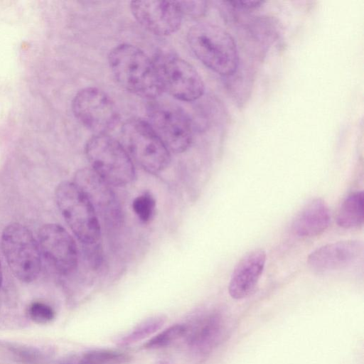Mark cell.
I'll use <instances>...</instances> for the list:
<instances>
[{
	"label": "cell",
	"instance_id": "cell-1",
	"mask_svg": "<svg viewBox=\"0 0 364 364\" xmlns=\"http://www.w3.org/2000/svg\"><path fill=\"white\" fill-rule=\"evenodd\" d=\"M108 61L114 79L127 91L149 100L164 92L154 60L139 48L119 45L110 51Z\"/></svg>",
	"mask_w": 364,
	"mask_h": 364
},
{
	"label": "cell",
	"instance_id": "cell-2",
	"mask_svg": "<svg viewBox=\"0 0 364 364\" xmlns=\"http://www.w3.org/2000/svg\"><path fill=\"white\" fill-rule=\"evenodd\" d=\"M187 39L195 55L209 69L225 76L235 73L238 65L237 46L223 28L200 23L190 28Z\"/></svg>",
	"mask_w": 364,
	"mask_h": 364
},
{
	"label": "cell",
	"instance_id": "cell-3",
	"mask_svg": "<svg viewBox=\"0 0 364 364\" xmlns=\"http://www.w3.org/2000/svg\"><path fill=\"white\" fill-rule=\"evenodd\" d=\"M85 154L91 168L110 186H125L134 178V168L127 150L107 134L90 138Z\"/></svg>",
	"mask_w": 364,
	"mask_h": 364
},
{
	"label": "cell",
	"instance_id": "cell-4",
	"mask_svg": "<svg viewBox=\"0 0 364 364\" xmlns=\"http://www.w3.org/2000/svg\"><path fill=\"white\" fill-rule=\"evenodd\" d=\"M58 207L65 222L84 244L92 245L100 237V225L92 205L73 183L63 181L55 190Z\"/></svg>",
	"mask_w": 364,
	"mask_h": 364
},
{
	"label": "cell",
	"instance_id": "cell-5",
	"mask_svg": "<svg viewBox=\"0 0 364 364\" xmlns=\"http://www.w3.org/2000/svg\"><path fill=\"white\" fill-rule=\"evenodd\" d=\"M2 252L14 275L20 281L31 282L41 271L38 243L24 225L14 223L7 225L1 237Z\"/></svg>",
	"mask_w": 364,
	"mask_h": 364
},
{
	"label": "cell",
	"instance_id": "cell-6",
	"mask_svg": "<svg viewBox=\"0 0 364 364\" xmlns=\"http://www.w3.org/2000/svg\"><path fill=\"white\" fill-rule=\"evenodd\" d=\"M122 136L134 160L146 171L159 173L170 162V151L147 121L127 120L122 127Z\"/></svg>",
	"mask_w": 364,
	"mask_h": 364
},
{
	"label": "cell",
	"instance_id": "cell-7",
	"mask_svg": "<svg viewBox=\"0 0 364 364\" xmlns=\"http://www.w3.org/2000/svg\"><path fill=\"white\" fill-rule=\"evenodd\" d=\"M149 124L166 146L175 153L185 151L193 140L190 119L178 107L154 102L148 107Z\"/></svg>",
	"mask_w": 364,
	"mask_h": 364
},
{
	"label": "cell",
	"instance_id": "cell-8",
	"mask_svg": "<svg viewBox=\"0 0 364 364\" xmlns=\"http://www.w3.org/2000/svg\"><path fill=\"white\" fill-rule=\"evenodd\" d=\"M78 121L95 134H107L119 122V112L112 99L102 90L92 87L80 90L72 102Z\"/></svg>",
	"mask_w": 364,
	"mask_h": 364
},
{
	"label": "cell",
	"instance_id": "cell-9",
	"mask_svg": "<svg viewBox=\"0 0 364 364\" xmlns=\"http://www.w3.org/2000/svg\"><path fill=\"white\" fill-rule=\"evenodd\" d=\"M164 91L186 102L200 98L205 90L197 70L187 61L171 54H164L154 60Z\"/></svg>",
	"mask_w": 364,
	"mask_h": 364
},
{
	"label": "cell",
	"instance_id": "cell-10",
	"mask_svg": "<svg viewBox=\"0 0 364 364\" xmlns=\"http://www.w3.org/2000/svg\"><path fill=\"white\" fill-rule=\"evenodd\" d=\"M41 253L59 274H68L77 265V249L70 233L58 224L43 225L38 232Z\"/></svg>",
	"mask_w": 364,
	"mask_h": 364
},
{
	"label": "cell",
	"instance_id": "cell-11",
	"mask_svg": "<svg viewBox=\"0 0 364 364\" xmlns=\"http://www.w3.org/2000/svg\"><path fill=\"white\" fill-rule=\"evenodd\" d=\"M131 11L138 23L149 32L168 36L181 26L183 16L180 1H133Z\"/></svg>",
	"mask_w": 364,
	"mask_h": 364
},
{
	"label": "cell",
	"instance_id": "cell-12",
	"mask_svg": "<svg viewBox=\"0 0 364 364\" xmlns=\"http://www.w3.org/2000/svg\"><path fill=\"white\" fill-rule=\"evenodd\" d=\"M90 200L97 214L118 221L119 208L111 186L91 168L78 170L73 181Z\"/></svg>",
	"mask_w": 364,
	"mask_h": 364
},
{
	"label": "cell",
	"instance_id": "cell-13",
	"mask_svg": "<svg viewBox=\"0 0 364 364\" xmlns=\"http://www.w3.org/2000/svg\"><path fill=\"white\" fill-rule=\"evenodd\" d=\"M186 343L190 350L199 355L208 353L219 343L224 331L222 316L215 311L203 312L189 324H185Z\"/></svg>",
	"mask_w": 364,
	"mask_h": 364
},
{
	"label": "cell",
	"instance_id": "cell-14",
	"mask_svg": "<svg viewBox=\"0 0 364 364\" xmlns=\"http://www.w3.org/2000/svg\"><path fill=\"white\" fill-rule=\"evenodd\" d=\"M363 245L358 240H344L329 243L317 248L308 257L310 267L318 272H326L347 267L362 254Z\"/></svg>",
	"mask_w": 364,
	"mask_h": 364
},
{
	"label": "cell",
	"instance_id": "cell-15",
	"mask_svg": "<svg viewBox=\"0 0 364 364\" xmlns=\"http://www.w3.org/2000/svg\"><path fill=\"white\" fill-rule=\"evenodd\" d=\"M266 262V253L262 249L246 253L235 267L229 283L230 296L235 299L247 296L259 281Z\"/></svg>",
	"mask_w": 364,
	"mask_h": 364
},
{
	"label": "cell",
	"instance_id": "cell-16",
	"mask_svg": "<svg viewBox=\"0 0 364 364\" xmlns=\"http://www.w3.org/2000/svg\"><path fill=\"white\" fill-rule=\"evenodd\" d=\"M331 222L328 206L321 198L308 202L297 213L292 223V231L299 237H311L325 231Z\"/></svg>",
	"mask_w": 364,
	"mask_h": 364
},
{
	"label": "cell",
	"instance_id": "cell-17",
	"mask_svg": "<svg viewBox=\"0 0 364 364\" xmlns=\"http://www.w3.org/2000/svg\"><path fill=\"white\" fill-rule=\"evenodd\" d=\"M364 220V193L356 191L343 201L336 218L337 224L345 229L361 226Z\"/></svg>",
	"mask_w": 364,
	"mask_h": 364
},
{
	"label": "cell",
	"instance_id": "cell-18",
	"mask_svg": "<svg viewBox=\"0 0 364 364\" xmlns=\"http://www.w3.org/2000/svg\"><path fill=\"white\" fill-rule=\"evenodd\" d=\"M166 321V316L162 314L149 317L132 330L116 339V344L127 346L150 336L159 330Z\"/></svg>",
	"mask_w": 364,
	"mask_h": 364
},
{
	"label": "cell",
	"instance_id": "cell-19",
	"mask_svg": "<svg viewBox=\"0 0 364 364\" xmlns=\"http://www.w3.org/2000/svg\"><path fill=\"white\" fill-rule=\"evenodd\" d=\"M132 359L127 353L109 349H92L73 358L68 364H125Z\"/></svg>",
	"mask_w": 364,
	"mask_h": 364
},
{
	"label": "cell",
	"instance_id": "cell-20",
	"mask_svg": "<svg viewBox=\"0 0 364 364\" xmlns=\"http://www.w3.org/2000/svg\"><path fill=\"white\" fill-rule=\"evenodd\" d=\"M185 324H175L159 333L143 346L145 349H159L168 346L174 341L185 336Z\"/></svg>",
	"mask_w": 364,
	"mask_h": 364
},
{
	"label": "cell",
	"instance_id": "cell-21",
	"mask_svg": "<svg viewBox=\"0 0 364 364\" xmlns=\"http://www.w3.org/2000/svg\"><path fill=\"white\" fill-rule=\"evenodd\" d=\"M156 202L154 197L149 192L144 193L134 198L132 203L133 210L137 217L144 223H146L152 218Z\"/></svg>",
	"mask_w": 364,
	"mask_h": 364
},
{
	"label": "cell",
	"instance_id": "cell-22",
	"mask_svg": "<svg viewBox=\"0 0 364 364\" xmlns=\"http://www.w3.org/2000/svg\"><path fill=\"white\" fill-rule=\"evenodd\" d=\"M28 316L31 319L40 324L50 323L55 318L53 309L46 304L33 302L28 307Z\"/></svg>",
	"mask_w": 364,
	"mask_h": 364
},
{
	"label": "cell",
	"instance_id": "cell-23",
	"mask_svg": "<svg viewBox=\"0 0 364 364\" xmlns=\"http://www.w3.org/2000/svg\"><path fill=\"white\" fill-rule=\"evenodd\" d=\"M183 13L201 14L205 8L204 1H180Z\"/></svg>",
	"mask_w": 364,
	"mask_h": 364
},
{
	"label": "cell",
	"instance_id": "cell-24",
	"mask_svg": "<svg viewBox=\"0 0 364 364\" xmlns=\"http://www.w3.org/2000/svg\"><path fill=\"white\" fill-rule=\"evenodd\" d=\"M227 4H230L232 6L242 10H249L259 7L264 1H250V0H242V1H227Z\"/></svg>",
	"mask_w": 364,
	"mask_h": 364
},
{
	"label": "cell",
	"instance_id": "cell-25",
	"mask_svg": "<svg viewBox=\"0 0 364 364\" xmlns=\"http://www.w3.org/2000/svg\"><path fill=\"white\" fill-rule=\"evenodd\" d=\"M155 364H172L169 360H159Z\"/></svg>",
	"mask_w": 364,
	"mask_h": 364
},
{
	"label": "cell",
	"instance_id": "cell-26",
	"mask_svg": "<svg viewBox=\"0 0 364 364\" xmlns=\"http://www.w3.org/2000/svg\"><path fill=\"white\" fill-rule=\"evenodd\" d=\"M1 282H2V271H1V262H0V287L1 285Z\"/></svg>",
	"mask_w": 364,
	"mask_h": 364
}]
</instances>
